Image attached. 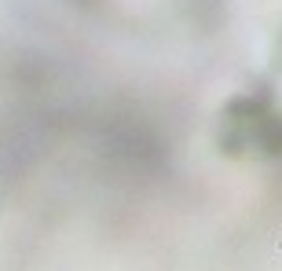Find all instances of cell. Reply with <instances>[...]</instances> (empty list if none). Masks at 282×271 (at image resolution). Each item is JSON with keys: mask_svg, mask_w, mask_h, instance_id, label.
Listing matches in <instances>:
<instances>
[]
</instances>
